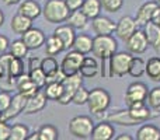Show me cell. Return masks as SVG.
<instances>
[{
	"label": "cell",
	"mask_w": 160,
	"mask_h": 140,
	"mask_svg": "<svg viewBox=\"0 0 160 140\" xmlns=\"http://www.w3.org/2000/svg\"><path fill=\"white\" fill-rule=\"evenodd\" d=\"M28 76H30L31 81H32L39 90L45 87V84H47V76H45V73L42 71L41 67H35V69L30 70Z\"/></svg>",
	"instance_id": "74e56055"
},
{
	"label": "cell",
	"mask_w": 160,
	"mask_h": 140,
	"mask_svg": "<svg viewBox=\"0 0 160 140\" xmlns=\"http://www.w3.org/2000/svg\"><path fill=\"white\" fill-rule=\"evenodd\" d=\"M132 58L133 56L131 52H115L114 53L110 58V67H111L112 76L124 77L125 74H128Z\"/></svg>",
	"instance_id": "8992f818"
},
{
	"label": "cell",
	"mask_w": 160,
	"mask_h": 140,
	"mask_svg": "<svg viewBox=\"0 0 160 140\" xmlns=\"http://www.w3.org/2000/svg\"><path fill=\"white\" fill-rule=\"evenodd\" d=\"M18 13L31 20H35L42 14V8L39 6V3L35 2V0H24V2L20 3Z\"/></svg>",
	"instance_id": "44dd1931"
},
{
	"label": "cell",
	"mask_w": 160,
	"mask_h": 140,
	"mask_svg": "<svg viewBox=\"0 0 160 140\" xmlns=\"http://www.w3.org/2000/svg\"><path fill=\"white\" fill-rule=\"evenodd\" d=\"M100 3L101 8L107 13H117L124 6V0H100Z\"/></svg>",
	"instance_id": "f35d334b"
},
{
	"label": "cell",
	"mask_w": 160,
	"mask_h": 140,
	"mask_svg": "<svg viewBox=\"0 0 160 140\" xmlns=\"http://www.w3.org/2000/svg\"><path fill=\"white\" fill-rule=\"evenodd\" d=\"M39 140H56L59 139V132L53 125H42L38 130Z\"/></svg>",
	"instance_id": "d590c367"
},
{
	"label": "cell",
	"mask_w": 160,
	"mask_h": 140,
	"mask_svg": "<svg viewBox=\"0 0 160 140\" xmlns=\"http://www.w3.org/2000/svg\"><path fill=\"white\" fill-rule=\"evenodd\" d=\"M44 45H45V53L48 56H56L58 53L63 52V45L59 41L58 36H55V35H51L49 38L45 39Z\"/></svg>",
	"instance_id": "4dcf8cb0"
},
{
	"label": "cell",
	"mask_w": 160,
	"mask_h": 140,
	"mask_svg": "<svg viewBox=\"0 0 160 140\" xmlns=\"http://www.w3.org/2000/svg\"><path fill=\"white\" fill-rule=\"evenodd\" d=\"M145 71H146V62L142 58H139V56H133L132 60H131L128 74L135 77V79H139V77H142L145 74Z\"/></svg>",
	"instance_id": "f546056e"
},
{
	"label": "cell",
	"mask_w": 160,
	"mask_h": 140,
	"mask_svg": "<svg viewBox=\"0 0 160 140\" xmlns=\"http://www.w3.org/2000/svg\"><path fill=\"white\" fill-rule=\"evenodd\" d=\"M83 84V76L80 73L73 74V76H66L65 80L62 81V87H63V93H62L61 98L58 99V102L61 105H68L72 102L73 94L76 93L79 87H82Z\"/></svg>",
	"instance_id": "5b68a950"
},
{
	"label": "cell",
	"mask_w": 160,
	"mask_h": 140,
	"mask_svg": "<svg viewBox=\"0 0 160 140\" xmlns=\"http://www.w3.org/2000/svg\"><path fill=\"white\" fill-rule=\"evenodd\" d=\"M110 104H111V97L105 88L97 87V88H93L91 91H88L87 105L91 113L101 115V113H104L108 109Z\"/></svg>",
	"instance_id": "7a4b0ae2"
},
{
	"label": "cell",
	"mask_w": 160,
	"mask_h": 140,
	"mask_svg": "<svg viewBox=\"0 0 160 140\" xmlns=\"http://www.w3.org/2000/svg\"><path fill=\"white\" fill-rule=\"evenodd\" d=\"M148 93H149V90H148L145 83L135 81V83H132V84H129L127 91H125V95H124L127 107L135 104V102H145L148 98Z\"/></svg>",
	"instance_id": "52a82bcc"
},
{
	"label": "cell",
	"mask_w": 160,
	"mask_h": 140,
	"mask_svg": "<svg viewBox=\"0 0 160 140\" xmlns=\"http://www.w3.org/2000/svg\"><path fill=\"white\" fill-rule=\"evenodd\" d=\"M8 46H10V42H8L7 36L0 35V53H4L8 49Z\"/></svg>",
	"instance_id": "f6af8a7d"
},
{
	"label": "cell",
	"mask_w": 160,
	"mask_h": 140,
	"mask_svg": "<svg viewBox=\"0 0 160 140\" xmlns=\"http://www.w3.org/2000/svg\"><path fill=\"white\" fill-rule=\"evenodd\" d=\"M25 102H27V97L25 95H22V94H20V93L17 94V95H14L13 98H11V102H10V105H8V108L4 112L0 113V121L8 122L10 119L20 115V113L24 111Z\"/></svg>",
	"instance_id": "8fae6325"
},
{
	"label": "cell",
	"mask_w": 160,
	"mask_h": 140,
	"mask_svg": "<svg viewBox=\"0 0 160 140\" xmlns=\"http://www.w3.org/2000/svg\"><path fill=\"white\" fill-rule=\"evenodd\" d=\"M39 67L42 69V71L45 73L47 77L52 76V74H55L56 71L61 70V65H58V62L55 60V58H53V56H48V55H47V58L41 59Z\"/></svg>",
	"instance_id": "d6a6232c"
},
{
	"label": "cell",
	"mask_w": 160,
	"mask_h": 140,
	"mask_svg": "<svg viewBox=\"0 0 160 140\" xmlns=\"http://www.w3.org/2000/svg\"><path fill=\"white\" fill-rule=\"evenodd\" d=\"M28 140H39V133L38 132H34V133H31V136L28 135Z\"/></svg>",
	"instance_id": "f907efd6"
},
{
	"label": "cell",
	"mask_w": 160,
	"mask_h": 140,
	"mask_svg": "<svg viewBox=\"0 0 160 140\" xmlns=\"http://www.w3.org/2000/svg\"><path fill=\"white\" fill-rule=\"evenodd\" d=\"M158 113H159V115H160V107L158 108Z\"/></svg>",
	"instance_id": "db71d44e"
},
{
	"label": "cell",
	"mask_w": 160,
	"mask_h": 140,
	"mask_svg": "<svg viewBox=\"0 0 160 140\" xmlns=\"http://www.w3.org/2000/svg\"><path fill=\"white\" fill-rule=\"evenodd\" d=\"M94 122L90 116L79 115L69 122V133L76 139H91Z\"/></svg>",
	"instance_id": "277c9868"
},
{
	"label": "cell",
	"mask_w": 160,
	"mask_h": 140,
	"mask_svg": "<svg viewBox=\"0 0 160 140\" xmlns=\"http://www.w3.org/2000/svg\"><path fill=\"white\" fill-rule=\"evenodd\" d=\"M117 140H133L132 136H129L128 133H122V135L117 136Z\"/></svg>",
	"instance_id": "c3c4849f"
},
{
	"label": "cell",
	"mask_w": 160,
	"mask_h": 140,
	"mask_svg": "<svg viewBox=\"0 0 160 140\" xmlns=\"http://www.w3.org/2000/svg\"><path fill=\"white\" fill-rule=\"evenodd\" d=\"M83 2L84 0H65V3H66L68 8H69L70 11H75V10H79L80 7H82Z\"/></svg>",
	"instance_id": "ee69618b"
},
{
	"label": "cell",
	"mask_w": 160,
	"mask_h": 140,
	"mask_svg": "<svg viewBox=\"0 0 160 140\" xmlns=\"http://www.w3.org/2000/svg\"><path fill=\"white\" fill-rule=\"evenodd\" d=\"M73 49L78 51V52L83 53V55H87L93 51V38L86 34H80V35H76L75 42H73Z\"/></svg>",
	"instance_id": "484cf974"
},
{
	"label": "cell",
	"mask_w": 160,
	"mask_h": 140,
	"mask_svg": "<svg viewBox=\"0 0 160 140\" xmlns=\"http://www.w3.org/2000/svg\"><path fill=\"white\" fill-rule=\"evenodd\" d=\"M158 6L159 4L156 0H149V2L143 3V4L138 8V11H136V16H135L136 24L143 27V25H146L149 21H152L153 14H155V10Z\"/></svg>",
	"instance_id": "9a60e30c"
},
{
	"label": "cell",
	"mask_w": 160,
	"mask_h": 140,
	"mask_svg": "<svg viewBox=\"0 0 160 140\" xmlns=\"http://www.w3.org/2000/svg\"><path fill=\"white\" fill-rule=\"evenodd\" d=\"M83 58H84L83 53H80L75 49L70 51L61 63V70L63 71L65 76H73V74L80 73V66H82Z\"/></svg>",
	"instance_id": "ba28073f"
},
{
	"label": "cell",
	"mask_w": 160,
	"mask_h": 140,
	"mask_svg": "<svg viewBox=\"0 0 160 140\" xmlns=\"http://www.w3.org/2000/svg\"><path fill=\"white\" fill-rule=\"evenodd\" d=\"M114 135H115V129L111 125V122L104 121V122H100L98 125H94L91 139L93 140H111V139H114Z\"/></svg>",
	"instance_id": "ac0fdd59"
},
{
	"label": "cell",
	"mask_w": 160,
	"mask_h": 140,
	"mask_svg": "<svg viewBox=\"0 0 160 140\" xmlns=\"http://www.w3.org/2000/svg\"><path fill=\"white\" fill-rule=\"evenodd\" d=\"M70 10L68 8L65 0H48L42 8V16L51 24L65 22L69 17Z\"/></svg>",
	"instance_id": "6da1fadb"
},
{
	"label": "cell",
	"mask_w": 160,
	"mask_h": 140,
	"mask_svg": "<svg viewBox=\"0 0 160 140\" xmlns=\"http://www.w3.org/2000/svg\"><path fill=\"white\" fill-rule=\"evenodd\" d=\"M152 81H160V58L159 56H153V58L148 59L146 62V71Z\"/></svg>",
	"instance_id": "f1b7e54d"
},
{
	"label": "cell",
	"mask_w": 160,
	"mask_h": 140,
	"mask_svg": "<svg viewBox=\"0 0 160 140\" xmlns=\"http://www.w3.org/2000/svg\"><path fill=\"white\" fill-rule=\"evenodd\" d=\"M152 21L155 22V24L160 25V6H158V7H156L155 14H153V18H152Z\"/></svg>",
	"instance_id": "bcb514c9"
},
{
	"label": "cell",
	"mask_w": 160,
	"mask_h": 140,
	"mask_svg": "<svg viewBox=\"0 0 160 140\" xmlns=\"http://www.w3.org/2000/svg\"><path fill=\"white\" fill-rule=\"evenodd\" d=\"M11 126L7 125L6 121H0V140H8L10 139Z\"/></svg>",
	"instance_id": "7bdbcfd3"
},
{
	"label": "cell",
	"mask_w": 160,
	"mask_h": 140,
	"mask_svg": "<svg viewBox=\"0 0 160 140\" xmlns=\"http://www.w3.org/2000/svg\"><path fill=\"white\" fill-rule=\"evenodd\" d=\"M21 0H2V3H4L6 6H13V4H17L20 3Z\"/></svg>",
	"instance_id": "681fc988"
},
{
	"label": "cell",
	"mask_w": 160,
	"mask_h": 140,
	"mask_svg": "<svg viewBox=\"0 0 160 140\" xmlns=\"http://www.w3.org/2000/svg\"><path fill=\"white\" fill-rule=\"evenodd\" d=\"M47 95H45L44 91H38L34 95L28 97L27 102H25V107L22 112L27 113V115H32V113H38L47 107Z\"/></svg>",
	"instance_id": "7c38bea8"
},
{
	"label": "cell",
	"mask_w": 160,
	"mask_h": 140,
	"mask_svg": "<svg viewBox=\"0 0 160 140\" xmlns=\"http://www.w3.org/2000/svg\"><path fill=\"white\" fill-rule=\"evenodd\" d=\"M138 140H160V129L155 125H143L136 132Z\"/></svg>",
	"instance_id": "4316f807"
},
{
	"label": "cell",
	"mask_w": 160,
	"mask_h": 140,
	"mask_svg": "<svg viewBox=\"0 0 160 140\" xmlns=\"http://www.w3.org/2000/svg\"><path fill=\"white\" fill-rule=\"evenodd\" d=\"M39 65H41V59L35 58V59H30V70L35 69V67H39Z\"/></svg>",
	"instance_id": "7dc6e473"
},
{
	"label": "cell",
	"mask_w": 160,
	"mask_h": 140,
	"mask_svg": "<svg viewBox=\"0 0 160 140\" xmlns=\"http://www.w3.org/2000/svg\"><path fill=\"white\" fill-rule=\"evenodd\" d=\"M3 76H4V74H3V70H2V67H0V80L3 79Z\"/></svg>",
	"instance_id": "f5cc1de1"
},
{
	"label": "cell",
	"mask_w": 160,
	"mask_h": 140,
	"mask_svg": "<svg viewBox=\"0 0 160 140\" xmlns=\"http://www.w3.org/2000/svg\"><path fill=\"white\" fill-rule=\"evenodd\" d=\"M10 27H11V30H13V32L18 34V35H22L25 31L32 27V20L22 16V14H20V13H17L16 16L11 18Z\"/></svg>",
	"instance_id": "cb8c5ba5"
},
{
	"label": "cell",
	"mask_w": 160,
	"mask_h": 140,
	"mask_svg": "<svg viewBox=\"0 0 160 140\" xmlns=\"http://www.w3.org/2000/svg\"><path fill=\"white\" fill-rule=\"evenodd\" d=\"M80 10L88 17V20H93L101 13V3L100 0H84Z\"/></svg>",
	"instance_id": "83f0119b"
},
{
	"label": "cell",
	"mask_w": 160,
	"mask_h": 140,
	"mask_svg": "<svg viewBox=\"0 0 160 140\" xmlns=\"http://www.w3.org/2000/svg\"><path fill=\"white\" fill-rule=\"evenodd\" d=\"M115 25L117 22H114V20L105 16H97L91 20V27L97 35H111L115 32Z\"/></svg>",
	"instance_id": "4fadbf2b"
},
{
	"label": "cell",
	"mask_w": 160,
	"mask_h": 140,
	"mask_svg": "<svg viewBox=\"0 0 160 140\" xmlns=\"http://www.w3.org/2000/svg\"><path fill=\"white\" fill-rule=\"evenodd\" d=\"M128 111H129V115L132 116L138 123L146 122L148 119H150L153 116L150 108H148L145 102H135V104L128 107Z\"/></svg>",
	"instance_id": "d6986e66"
},
{
	"label": "cell",
	"mask_w": 160,
	"mask_h": 140,
	"mask_svg": "<svg viewBox=\"0 0 160 140\" xmlns=\"http://www.w3.org/2000/svg\"><path fill=\"white\" fill-rule=\"evenodd\" d=\"M117 39L111 35H96L93 38V55L96 58L101 59H110L114 53L117 52Z\"/></svg>",
	"instance_id": "3957f363"
},
{
	"label": "cell",
	"mask_w": 160,
	"mask_h": 140,
	"mask_svg": "<svg viewBox=\"0 0 160 140\" xmlns=\"http://www.w3.org/2000/svg\"><path fill=\"white\" fill-rule=\"evenodd\" d=\"M24 69H22V63H21V59H17V58H11L10 63H8V67H7V74L10 79H17L18 76H21Z\"/></svg>",
	"instance_id": "8d00e7d4"
},
{
	"label": "cell",
	"mask_w": 160,
	"mask_h": 140,
	"mask_svg": "<svg viewBox=\"0 0 160 140\" xmlns=\"http://www.w3.org/2000/svg\"><path fill=\"white\" fill-rule=\"evenodd\" d=\"M100 71V65L94 56H86L83 58L82 66H80V74L87 79H93L98 74Z\"/></svg>",
	"instance_id": "7402d4cb"
},
{
	"label": "cell",
	"mask_w": 160,
	"mask_h": 140,
	"mask_svg": "<svg viewBox=\"0 0 160 140\" xmlns=\"http://www.w3.org/2000/svg\"><path fill=\"white\" fill-rule=\"evenodd\" d=\"M87 99H88V90H86L84 87H79L76 90V93L73 94V98H72V102L75 105H84L87 104Z\"/></svg>",
	"instance_id": "60d3db41"
},
{
	"label": "cell",
	"mask_w": 160,
	"mask_h": 140,
	"mask_svg": "<svg viewBox=\"0 0 160 140\" xmlns=\"http://www.w3.org/2000/svg\"><path fill=\"white\" fill-rule=\"evenodd\" d=\"M45 95L48 99H52V101H58L61 98L62 93H63V87H62V83L59 81H51L45 84V90H44Z\"/></svg>",
	"instance_id": "1f68e13d"
},
{
	"label": "cell",
	"mask_w": 160,
	"mask_h": 140,
	"mask_svg": "<svg viewBox=\"0 0 160 140\" xmlns=\"http://www.w3.org/2000/svg\"><path fill=\"white\" fill-rule=\"evenodd\" d=\"M11 98H13V97L10 95V93H7V91H0V113L4 112L8 108V105H10V102H11Z\"/></svg>",
	"instance_id": "b9f144b4"
},
{
	"label": "cell",
	"mask_w": 160,
	"mask_h": 140,
	"mask_svg": "<svg viewBox=\"0 0 160 140\" xmlns=\"http://www.w3.org/2000/svg\"><path fill=\"white\" fill-rule=\"evenodd\" d=\"M125 42H127L128 52L133 53V55H142V53L146 52L148 46H149L146 35H145V32L141 30H136Z\"/></svg>",
	"instance_id": "9c48e42d"
},
{
	"label": "cell",
	"mask_w": 160,
	"mask_h": 140,
	"mask_svg": "<svg viewBox=\"0 0 160 140\" xmlns=\"http://www.w3.org/2000/svg\"><path fill=\"white\" fill-rule=\"evenodd\" d=\"M107 121L111 123H117L121 125V126H133V125H138V122L129 115V111L127 109H121V111H115V112L110 113L107 116Z\"/></svg>",
	"instance_id": "603a6c76"
},
{
	"label": "cell",
	"mask_w": 160,
	"mask_h": 140,
	"mask_svg": "<svg viewBox=\"0 0 160 140\" xmlns=\"http://www.w3.org/2000/svg\"><path fill=\"white\" fill-rule=\"evenodd\" d=\"M136 30H138V24H136L135 18L131 16H124L118 20L115 25V35L125 42Z\"/></svg>",
	"instance_id": "30bf717a"
},
{
	"label": "cell",
	"mask_w": 160,
	"mask_h": 140,
	"mask_svg": "<svg viewBox=\"0 0 160 140\" xmlns=\"http://www.w3.org/2000/svg\"><path fill=\"white\" fill-rule=\"evenodd\" d=\"M156 2H158V4H159V6H160V0H156Z\"/></svg>",
	"instance_id": "11a10c76"
},
{
	"label": "cell",
	"mask_w": 160,
	"mask_h": 140,
	"mask_svg": "<svg viewBox=\"0 0 160 140\" xmlns=\"http://www.w3.org/2000/svg\"><path fill=\"white\" fill-rule=\"evenodd\" d=\"M8 49H10V53L14 56V58L17 59H22L27 56L28 53V48L27 45L24 44V41L22 39H17V41H13L10 44V46H8Z\"/></svg>",
	"instance_id": "836d02e7"
},
{
	"label": "cell",
	"mask_w": 160,
	"mask_h": 140,
	"mask_svg": "<svg viewBox=\"0 0 160 140\" xmlns=\"http://www.w3.org/2000/svg\"><path fill=\"white\" fill-rule=\"evenodd\" d=\"M16 85H17L18 93L22 94V95H25L27 98L28 97H31V95H34L35 93H38L39 91V88L37 87L32 81H31L30 76H28V74H24V73L16 79Z\"/></svg>",
	"instance_id": "ffe728a7"
},
{
	"label": "cell",
	"mask_w": 160,
	"mask_h": 140,
	"mask_svg": "<svg viewBox=\"0 0 160 140\" xmlns=\"http://www.w3.org/2000/svg\"><path fill=\"white\" fill-rule=\"evenodd\" d=\"M21 39L24 41V44L27 45L28 49H38L45 44V34L42 32L39 28L31 27L30 30H27L21 35Z\"/></svg>",
	"instance_id": "5bb4252c"
},
{
	"label": "cell",
	"mask_w": 160,
	"mask_h": 140,
	"mask_svg": "<svg viewBox=\"0 0 160 140\" xmlns=\"http://www.w3.org/2000/svg\"><path fill=\"white\" fill-rule=\"evenodd\" d=\"M66 21H68V24L72 28H75V30H84L88 25V17L79 8V10L70 11Z\"/></svg>",
	"instance_id": "d4e9b609"
},
{
	"label": "cell",
	"mask_w": 160,
	"mask_h": 140,
	"mask_svg": "<svg viewBox=\"0 0 160 140\" xmlns=\"http://www.w3.org/2000/svg\"><path fill=\"white\" fill-rule=\"evenodd\" d=\"M53 35L58 36L59 41L63 45V51H69L73 46V42H75L76 34H75V28H72L69 24L66 25H59L55 31H53Z\"/></svg>",
	"instance_id": "2e32d148"
},
{
	"label": "cell",
	"mask_w": 160,
	"mask_h": 140,
	"mask_svg": "<svg viewBox=\"0 0 160 140\" xmlns=\"http://www.w3.org/2000/svg\"><path fill=\"white\" fill-rule=\"evenodd\" d=\"M3 22H4V14H3V11L0 10V27L3 25Z\"/></svg>",
	"instance_id": "816d5d0a"
},
{
	"label": "cell",
	"mask_w": 160,
	"mask_h": 140,
	"mask_svg": "<svg viewBox=\"0 0 160 140\" xmlns=\"http://www.w3.org/2000/svg\"><path fill=\"white\" fill-rule=\"evenodd\" d=\"M148 105L152 109H158L160 107V87H153L152 90H149L148 93Z\"/></svg>",
	"instance_id": "ab89813d"
},
{
	"label": "cell",
	"mask_w": 160,
	"mask_h": 140,
	"mask_svg": "<svg viewBox=\"0 0 160 140\" xmlns=\"http://www.w3.org/2000/svg\"><path fill=\"white\" fill-rule=\"evenodd\" d=\"M143 32L148 38L149 46H152L155 52L160 53V25L149 21L146 25H143Z\"/></svg>",
	"instance_id": "e0dca14e"
},
{
	"label": "cell",
	"mask_w": 160,
	"mask_h": 140,
	"mask_svg": "<svg viewBox=\"0 0 160 140\" xmlns=\"http://www.w3.org/2000/svg\"><path fill=\"white\" fill-rule=\"evenodd\" d=\"M30 135V130L25 125L22 123H16L11 126L10 132V139L8 140H25Z\"/></svg>",
	"instance_id": "e575fe53"
}]
</instances>
